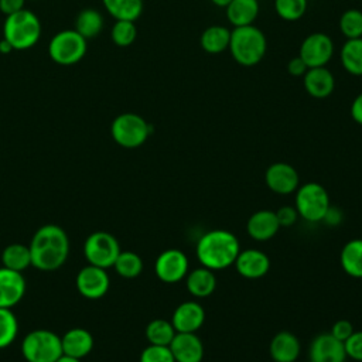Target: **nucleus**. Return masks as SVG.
<instances>
[{"label":"nucleus","mask_w":362,"mask_h":362,"mask_svg":"<svg viewBox=\"0 0 362 362\" xmlns=\"http://www.w3.org/2000/svg\"><path fill=\"white\" fill-rule=\"evenodd\" d=\"M31 266L42 272L59 269L69 253V239L66 232L54 223L37 229L30 245Z\"/></svg>","instance_id":"nucleus-1"},{"label":"nucleus","mask_w":362,"mask_h":362,"mask_svg":"<svg viewBox=\"0 0 362 362\" xmlns=\"http://www.w3.org/2000/svg\"><path fill=\"white\" fill-rule=\"evenodd\" d=\"M102 3L115 20L136 21L143 13V0H102Z\"/></svg>","instance_id":"nucleus-28"},{"label":"nucleus","mask_w":362,"mask_h":362,"mask_svg":"<svg viewBox=\"0 0 362 362\" xmlns=\"http://www.w3.org/2000/svg\"><path fill=\"white\" fill-rule=\"evenodd\" d=\"M211 1H212L215 6H218V7H223V8H225V7H226L232 0H211Z\"/></svg>","instance_id":"nucleus-46"},{"label":"nucleus","mask_w":362,"mask_h":362,"mask_svg":"<svg viewBox=\"0 0 362 362\" xmlns=\"http://www.w3.org/2000/svg\"><path fill=\"white\" fill-rule=\"evenodd\" d=\"M113 267H115L116 273L119 276H122L123 279H134L143 270V260L137 253L124 250V252L119 253Z\"/></svg>","instance_id":"nucleus-32"},{"label":"nucleus","mask_w":362,"mask_h":362,"mask_svg":"<svg viewBox=\"0 0 362 362\" xmlns=\"http://www.w3.org/2000/svg\"><path fill=\"white\" fill-rule=\"evenodd\" d=\"M232 58L242 66H255L266 55L267 40L255 24L235 27L230 31L229 48Z\"/></svg>","instance_id":"nucleus-3"},{"label":"nucleus","mask_w":362,"mask_h":362,"mask_svg":"<svg viewBox=\"0 0 362 362\" xmlns=\"http://www.w3.org/2000/svg\"><path fill=\"white\" fill-rule=\"evenodd\" d=\"M21 354L27 362H55L64 355L61 337L48 329L31 331L23 339Z\"/></svg>","instance_id":"nucleus-7"},{"label":"nucleus","mask_w":362,"mask_h":362,"mask_svg":"<svg viewBox=\"0 0 362 362\" xmlns=\"http://www.w3.org/2000/svg\"><path fill=\"white\" fill-rule=\"evenodd\" d=\"M298 55L308 68L325 66L334 55V41L325 33H311L303 40Z\"/></svg>","instance_id":"nucleus-10"},{"label":"nucleus","mask_w":362,"mask_h":362,"mask_svg":"<svg viewBox=\"0 0 362 362\" xmlns=\"http://www.w3.org/2000/svg\"><path fill=\"white\" fill-rule=\"evenodd\" d=\"M75 31L85 40L95 38L103 30V16L96 8H83L75 20Z\"/></svg>","instance_id":"nucleus-29"},{"label":"nucleus","mask_w":362,"mask_h":362,"mask_svg":"<svg viewBox=\"0 0 362 362\" xmlns=\"http://www.w3.org/2000/svg\"><path fill=\"white\" fill-rule=\"evenodd\" d=\"M346 358L356 362H362V331H354L351 337L344 342Z\"/></svg>","instance_id":"nucleus-38"},{"label":"nucleus","mask_w":362,"mask_h":362,"mask_svg":"<svg viewBox=\"0 0 362 362\" xmlns=\"http://www.w3.org/2000/svg\"><path fill=\"white\" fill-rule=\"evenodd\" d=\"M308 356L311 362H345L346 354L344 342L331 332H322L314 337L310 344Z\"/></svg>","instance_id":"nucleus-14"},{"label":"nucleus","mask_w":362,"mask_h":362,"mask_svg":"<svg viewBox=\"0 0 362 362\" xmlns=\"http://www.w3.org/2000/svg\"><path fill=\"white\" fill-rule=\"evenodd\" d=\"M86 41L75 30H62L49 40L48 55L58 65H74L85 57Z\"/></svg>","instance_id":"nucleus-8"},{"label":"nucleus","mask_w":362,"mask_h":362,"mask_svg":"<svg viewBox=\"0 0 362 362\" xmlns=\"http://www.w3.org/2000/svg\"><path fill=\"white\" fill-rule=\"evenodd\" d=\"M354 331H355V329H354V325H352L351 321H348V320H338V321L334 322V325L331 327V331H329V332H331L337 339L345 342V341L351 337V334H352Z\"/></svg>","instance_id":"nucleus-40"},{"label":"nucleus","mask_w":362,"mask_h":362,"mask_svg":"<svg viewBox=\"0 0 362 362\" xmlns=\"http://www.w3.org/2000/svg\"><path fill=\"white\" fill-rule=\"evenodd\" d=\"M185 286L188 293L195 298H205L211 296L216 288V277L214 270L208 267H197L187 273Z\"/></svg>","instance_id":"nucleus-23"},{"label":"nucleus","mask_w":362,"mask_h":362,"mask_svg":"<svg viewBox=\"0 0 362 362\" xmlns=\"http://www.w3.org/2000/svg\"><path fill=\"white\" fill-rule=\"evenodd\" d=\"M1 262L3 267L21 273L28 266H31L30 247L21 243H11L4 247L1 253Z\"/></svg>","instance_id":"nucleus-30"},{"label":"nucleus","mask_w":362,"mask_h":362,"mask_svg":"<svg viewBox=\"0 0 362 362\" xmlns=\"http://www.w3.org/2000/svg\"><path fill=\"white\" fill-rule=\"evenodd\" d=\"M137 37V27L134 21L116 20L110 30V38L117 47H129L134 42Z\"/></svg>","instance_id":"nucleus-35"},{"label":"nucleus","mask_w":362,"mask_h":362,"mask_svg":"<svg viewBox=\"0 0 362 362\" xmlns=\"http://www.w3.org/2000/svg\"><path fill=\"white\" fill-rule=\"evenodd\" d=\"M41 35V23L38 17L27 8L6 16L3 24V38L7 40L13 49L24 51L33 48Z\"/></svg>","instance_id":"nucleus-4"},{"label":"nucleus","mask_w":362,"mask_h":362,"mask_svg":"<svg viewBox=\"0 0 362 362\" xmlns=\"http://www.w3.org/2000/svg\"><path fill=\"white\" fill-rule=\"evenodd\" d=\"M233 264L242 277L256 280L267 274L270 269V259L259 249H245L238 253Z\"/></svg>","instance_id":"nucleus-15"},{"label":"nucleus","mask_w":362,"mask_h":362,"mask_svg":"<svg viewBox=\"0 0 362 362\" xmlns=\"http://www.w3.org/2000/svg\"><path fill=\"white\" fill-rule=\"evenodd\" d=\"M120 252L117 239L112 233L103 230L90 233L83 245V255L88 263L102 269L112 267Z\"/></svg>","instance_id":"nucleus-9"},{"label":"nucleus","mask_w":362,"mask_h":362,"mask_svg":"<svg viewBox=\"0 0 362 362\" xmlns=\"http://www.w3.org/2000/svg\"><path fill=\"white\" fill-rule=\"evenodd\" d=\"M25 0H0V11L4 16L14 14L24 8Z\"/></svg>","instance_id":"nucleus-42"},{"label":"nucleus","mask_w":362,"mask_h":362,"mask_svg":"<svg viewBox=\"0 0 362 362\" xmlns=\"http://www.w3.org/2000/svg\"><path fill=\"white\" fill-rule=\"evenodd\" d=\"M188 257L180 249H167L161 252L154 263L156 276L168 284L178 283L188 273Z\"/></svg>","instance_id":"nucleus-11"},{"label":"nucleus","mask_w":362,"mask_h":362,"mask_svg":"<svg viewBox=\"0 0 362 362\" xmlns=\"http://www.w3.org/2000/svg\"><path fill=\"white\" fill-rule=\"evenodd\" d=\"M280 229L277 216L274 211L270 209H260L250 215L246 222V230L249 236L255 240L263 242L269 240L277 235Z\"/></svg>","instance_id":"nucleus-20"},{"label":"nucleus","mask_w":362,"mask_h":362,"mask_svg":"<svg viewBox=\"0 0 362 362\" xmlns=\"http://www.w3.org/2000/svg\"><path fill=\"white\" fill-rule=\"evenodd\" d=\"M269 351L274 362H296L301 352V344L296 334L280 331L272 338Z\"/></svg>","instance_id":"nucleus-21"},{"label":"nucleus","mask_w":362,"mask_h":362,"mask_svg":"<svg viewBox=\"0 0 362 362\" xmlns=\"http://www.w3.org/2000/svg\"><path fill=\"white\" fill-rule=\"evenodd\" d=\"M329 195L318 182H305L296 189L294 208L307 222L324 221L329 209Z\"/></svg>","instance_id":"nucleus-6"},{"label":"nucleus","mask_w":362,"mask_h":362,"mask_svg":"<svg viewBox=\"0 0 362 362\" xmlns=\"http://www.w3.org/2000/svg\"><path fill=\"white\" fill-rule=\"evenodd\" d=\"M229 41H230V30L219 24L206 27L199 37V44L202 49L208 54L223 52L225 49L229 48Z\"/></svg>","instance_id":"nucleus-25"},{"label":"nucleus","mask_w":362,"mask_h":362,"mask_svg":"<svg viewBox=\"0 0 362 362\" xmlns=\"http://www.w3.org/2000/svg\"><path fill=\"white\" fill-rule=\"evenodd\" d=\"M276 216H277V221H279L280 226H291L297 222L298 212L294 206L284 205V206H280L276 211Z\"/></svg>","instance_id":"nucleus-39"},{"label":"nucleus","mask_w":362,"mask_h":362,"mask_svg":"<svg viewBox=\"0 0 362 362\" xmlns=\"http://www.w3.org/2000/svg\"><path fill=\"white\" fill-rule=\"evenodd\" d=\"M25 293V280L20 272L0 267V308L18 304Z\"/></svg>","instance_id":"nucleus-18"},{"label":"nucleus","mask_w":362,"mask_h":362,"mask_svg":"<svg viewBox=\"0 0 362 362\" xmlns=\"http://www.w3.org/2000/svg\"><path fill=\"white\" fill-rule=\"evenodd\" d=\"M339 61L348 74L362 76V38L346 40L341 47Z\"/></svg>","instance_id":"nucleus-27"},{"label":"nucleus","mask_w":362,"mask_h":362,"mask_svg":"<svg viewBox=\"0 0 362 362\" xmlns=\"http://www.w3.org/2000/svg\"><path fill=\"white\" fill-rule=\"evenodd\" d=\"M240 252L238 238L225 229H214L204 233L197 242V257L201 266L211 270H223L235 263Z\"/></svg>","instance_id":"nucleus-2"},{"label":"nucleus","mask_w":362,"mask_h":362,"mask_svg":"<svg viewBox=\"0 0 362 362\" xmlns=\"http://www.w3.org/2000/svg\"><path fill=\"white\" fill-rule=\"evenodd\" d=\"M205 321V310L198 301H184L178 304L171 317V324L177 332H197Z\"/></svg>","instance_id":"nucleus-16"},{"label":"nucleus","mask_w":362,"mask_h":362,"mask_svg":"<svg viewBox=\"0 0 362 362\" xmlns=\"http://www.w3.org/2000/svg\"><path fill=\"white\" fill-rule=\"evenodd\" d=\"M75 284L78 291L83 297L89 300H96L107 293L110 280L106 273V269L89 264L79 270V273L76 274Z\"/></svg>","instance_id":"nucleus-12"},{"label":"nucleus","mask_w":362,"mask_h":362,"mask_svg":"<svg viewBox=\"0 0 362 362\" xmlns=\"http://www.w3.org/2000/svg\"><path fill=\"white\" fill-rule=\"evenodd\" d=\"M339 31L346 40L362 38V11L348 8L339 17Z\"/></svg>","instance_id":"nucleus-33"},{"label":"nucleus","mask_w":362,"mask_h":362,"mask_svg":"<svg viewBox=\"0 0 362 362\" xmlns=\"http://www.w3.org/2000/svg\"><path fill=\"white\" fill-rule=\"evenodd\" d=\"M349 113H351L352 120L362 126V92L359 95H356L355 99L352 100L351 107H349Z\"/></svg>","instance_id":"nucleus-43"},{"label":"nucleus","mask_w":362,"mask_h":362,"mask_svg":"<svg viewBox=\"0 0 362 362\" xmlns=\"http://www.w3.org/2000/svg\"><path fill=\"white\" fill-rule=\"evenodd\" d=\"M168 346L175 362H201L204 358V344L195 332H177Z\"/></svg>","instance_id":"nucleus-17"},{"label":"nucleus","mask_w":362,"mask_h":362,"mask_svg":"<svg viewBox=\"0 0 362 362\" xmlns=\"http://www.w3.org/2000/svg\"><path fill=\"white\" fill-rule=\"evenodd\" d=\"M18 332V322L10 308H0V349L11 345Z\"/></svg>","instance_id":"nucleus-36"},{"label":"nucleus","mask_w":362,"mask_h":362,"mask_svg":"<svg viewBox=\"0 0 362 362\" xmlns=\"http://www.w3.org/2000/svg\"><path fill=\"white\" fill-rule=\"evenodd\" d=\"M342 270L355 279H362V239H351L339 253Z\"/></svg>","instance_id":"nucleus-26"},{"label":"nucleus","mask_w":362,"mask_h":362,"mask_svg":"<svg viewBox=\"0 0 362 362\" xmlns=\"http://www.w3.org/2000/svg\"><path fill=\"white\" fill-rule=\"evenodd\" d=\"M140 362H175L170 346L148 345L140 354Z\"/></svg>","instance_id":"nucleus-37"},{"label":"nucleus","mask_w":362,"mask_h":362,"mask_svg":"<svg viewBox=\"0 0 362 362\" xmlns=\"http://www.w3.org/2000/svg\"><path fill=\"white\" fill-rule=\"evenodd\" d=\"M11 51H13V48H11L10 42H8L7 40L1 38V40H0V52H1V54H8V52H11Z\"/></svg>","instance_id":"nucleus-44"},{"label":"nucleus","mask_w":362,"mask_h":362,"mask_svg":"<svg viewBox=\"0 0 362 362\" xmlns=\"http://www.w3.org/2000/svg\"><path fill=\"white\" fill-rule=\"evenodd\" d=\"M260 11L257 0H232L225 7L226 20L235 27L250 25L255 23Z\"/></svg>","instance_id":"nucleus-24"},{"label":"nucleus","mask_w":362,"mask_h":362,"mask_svg":"<svg viewBox=\"0 0 362 362\" xmlns=\"http://www.w3.org/2000/svg\"><path fill=\"white\" fill-rule=\"evenodd\" d=\"M264 181L270 191L287 195L294 192L300 187V175L297 170L288 163H273L264 173Z\"/></svg>","instance_id":"nucleus-13"},{"label":"nucleus","mask_w":362,"mask_h":362,"mask_svg":"<svg viewBox=\"0 0 362 362\" xmlns=\"http://www.w3.org/2000/svg\"><path fill=\"white\" fill-rule=\"evenodd\" d=\"M308 7V0H274V10L284 21L300 20Z\"/></svg>","instance_id":"nucleus-34"},{"label":"nucleus","mask_w":362,"mask_h":362,"mask_svg":"<svg viewBox=\"0 0 362 362\" xmlns=\"http://www.w3.org/2000/svg\"><path fill=\"white\" fill-rule=\"evenodd\" d=\"M287 72L294 76V78H300V76H304V74L308 71V66L307 64L301 59L300 55L297 57H293L288 62H287Z\"/></svg>","instance_id":"nucleus-41"},{"label":"nucleus","mask_w":362,"mask_h":362,"mask_svg":"<svg viewBox=\"0 0 362 362\" xmlns=\"http://www.w3.org/2000/svg\"><path fill=\"white\" fill-rule=\"evenodd\" d=\"M153 127L140 115L126 112L116 116L110 124L113 140L124 148H137L146 143Z\"/></svg>","instance_id":"nucleus-5"},{"label":"nucleus","mask_w":362,"mask_h":362,"mask_svg":"<svg viewBox=\"0 0 362 362\" xmlns=\"http://www.w3.org/2000/svg\"><path fill=\"white\" fill-rule=\"evenodd\" d=\"M55 362H81V359H76V358H72V356H68V355H62Z\"/></svg>","instance_id":"nucleus-45"},{"label":"nucleus","mask_w":362,"mask_h":362,"mask_svg":"<svg viewBox=\"0 0 362 362\" xmlns=\"http://www.w3.org/2000/svg\"><path fill=\"white\" fill-rule=\"evenodd\" d=\"M61 344L64 355L82 359L92 351L93 337L83 328H72L61 337Z\"/></svg>","instance_id":"nucleus-22"},{"label":"nucleus","mask_w":362,"mask_h":362,"mask_svg":"<svg viewBox=\"0 0 362 362\" xmlns=\"http://www.w3.org/2000/svg\"><path fill=\"white\" fill-rule=\"evenodd\" d=\"M177 334L171 321L164 318L151 320L146 327V338L151 345H165L168 346Z\"/></svg>","instance_id":"nucleus-31"},{"label":"nucleus","mask_w":362,"mask_h":362,"mask_svg":"<svg viewBox=\"0 0 362 362\" xmlns=\"http://www.w3.org/2000/svg\"><path fill=\"white\" fill-rule=\"evenodd\" d=\"M305 92L315 99H325L332 95L335 89V76L325 66L308 68L303 76Z\"/></svg>","instance_id":"nucleus-19"}]
</instances>
